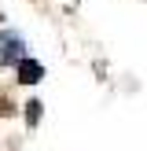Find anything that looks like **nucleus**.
I'll list each match as a JSON object with an SVG mask.
<instances>
[{
	"instance_id": "f257e3e1",
	"label": "nucleus",
	"mask_w": 147,
	"mask_h": 151,
	"mask_svg": "<svg viewBox=\"0 0 147 151\" xmlns=\"http://www.w3.org/2000/svg\"><path fill=\"white\" fill-rule=\"evenodd\" d=\"M22 59H26V44H22V37L15 33V29H7V33H4V63L19 66Z\"/></svg>"
},
{
	"instance_id": "f03ea898",
	"label": "nucleus",
	"mask_w": 147,
	"mask_h": 151,
	"mask_svg": "<svg viewBox=\"0 0 147 151\" xmlns=\"http://www.w3.org/2000/svg\"><path fill=\"white\" fill-rule=\"evenodd\" d=\"M19 66H22V74H19V78L26 81V85H33V81H37V78H41V74H44L41 66H37V63H29V59H22Z\"/></svg>"
}]
</instances>
